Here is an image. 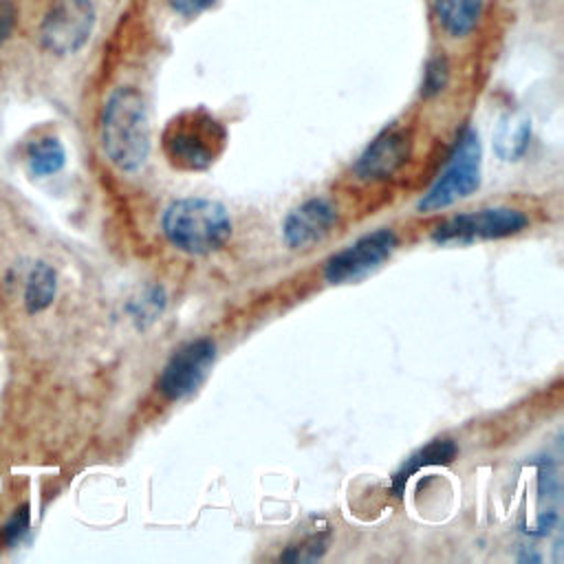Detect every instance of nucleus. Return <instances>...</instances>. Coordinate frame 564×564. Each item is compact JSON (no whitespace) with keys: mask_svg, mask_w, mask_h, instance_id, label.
Here are the masks:
<instances>
[{"mask_svg":"<svg viewBox=\"0 0 564 564\" xmlns=\"http://www.w3.org/2000/svg\"><path fill=\"white\" fill-rule=\"evenodd\" d=\"M99 139L108 161L121 172H137L150 154V112L143 95L119 86L106 99Z\"/></svg>","mask_w":564,"mask_h":564,"instance_id":"nucleus-1","label":"nucleus"},{"mask_svg":"<svg viewBox=\"0 0 564 564\" xmlns=\"http://www.w3.org/2000/svg\"><path fill=\"white\" fill-rule=\"evenodd\" d=\"M161 227L167 242L189 256L214 253L231 238V216L227 207L200 196L170 203L163 212Z\"/></svg>","mask_w":564,"mask_h":564,"instance_id":"nucleus-2","label":"nucleus"},{"mask_svg":"<svg viewBox=\"0 0 564 564\" xmlns=\"http://www.w3.org/2000/svg\"><path fill=\"white\" fill-rule=\"evenodd\" d=\"M163 154L181 172H203L223 154L227 128L205 108L178 112L163 130Z\"/></svg>","mask_w":564,"mask_h":564,"instance_id":"nucleus-3","label":"nucleus"},{"mask_svg":"<svg viewBox=\"0 0 564 564\" xmlns=\"http://www.w3.org/2000/svg\"><path fill=\"white\" fill-rule=\"evenodd\" d=\"M480 185V139L474 128H465L458 137L445 170L416 203L419 212H436L469 196Z\"/></svg>","mask_w":564,"mask_h":564,"instance_id":"nucleus-4","label":"nucleus"},{"mask_svg":"<svg viewBox=\"0 0 564 564\" xmlns=\"http://www.w3.org/2000/svg\"><path fill=\"white\" fill-rule=\"evenodd\" d=\"M95 7L90 0H57L42 20L40 40L53 55H73L90 37Z\"/></svg>","mask_w":564,"mask_h":564,"instance_id":"nucleus-5","label":"nucleus"},{"mask_svg":"<svg viewBox=\"0 0 564 564\" xmlns=\"http://www.w3.org/2000/svg\"><path fill=\"white\" fill-rule=\"evenodd\" d=\"M527 216L511 207H489L471 214H460L438 225L432 234L434 242H474V240H496L507 238L527 227Z\"/></svg>","mask_w":564,"mask_h":564,"instance_id":"nucleus-6","label":"nucleus"},{"mask_svg":"<svg viewBox=\"0 0 564 564\" xmlns=\"http://www.w3.org/2000/svg\"><path fill=\"white\" fill-rule=\"evenodd\" d=\"M394 249L397 236L392 229H377L372 234H366L328 258L324 267V278L330 284L355 282L379 269Z\"/></svg>","mask_w":564,"mask_h":564,"instance_id":"nucleus-7","label":"nucleus"},{"mask_svg":"<svg viewBox=\"0 0 564 564\" xmlns=\"http://www.w3.org/2000/svg\"><path fill=\"white\" fill-rule=\"evenodd\" d=\"M216 361V344L212 339H194L183 344L163 366L159 377V390L165 399L176 401L189 397L207 379Z\"/></svg>","mask_w":564,"mask_h":564,"instance_id":"nucleus-8","label":"nucleus"},{"mask_svg":"<svg viewBox=\"0 0 564 564\" xmlns=\"http://www.w3.org/2000/svg\"><path fill=\"white\" fill-rule=\"evenodd\" d=\"M335 223L337 212L328 198H308L284 218L282 238L291 249H308L319 242Z\"/></svg>","mask_w":564,"mask_h":564,"instance_id":"nucleus-9","label":"nucleus"},{"mask_svg":"<svg viewBox=\"0 0 564 564\" xmlns=\"http://www.w3.org/2000/svg\"><path fill=\"white\" fill-rule=\"evenodd\" d=\"M410 154V137L405 130H383L359 156L355 170L364 178L392 176Z\"/></svg>","mask_w":564,"mask_h":564,"instance_id":"nucleus-10","label":"nucleus"},{"mask_svg":"<svg viewBox=\"0 0 564 564\" xmlns=\"http://www.w3.org/2000/svg\"><path fill=\"white\" fill-rule=\"evenodd\" d=\"M531 139V119L524 112H507L494 132V148L496 154L505 161L520 159Z\"/></svg>","mask_w":564,"mask_h":564,"instance_id":"nucleus-11","label":"nucleus"},{"mask_svg":"<svg viewBox=\"0 0 564 564\" xmlns=\"http://www.w3.org/2000/svg\"><path fill=\"white\" fill-rule=\"evenodd\" d=\"M458 449H456V443L449 441V438H434L432 443H427L425 447H421L419 452H414L410 458H405L403 467L394 474L392 478V487H394V494H401L405 482L416 474L421 471L423 467H430V465H447L456 458Z\"/></svg>","mask_w":564,"mask_h":564,"instance_id":"nucleus-12","label":"nucleus"},{"mask_svg":"<svg viewBox=\"0 0 564 564\" xmlns=\"http://www.w3.org/2000/svg\"><path fill=\"white\" fill-rule=\"evenodd\" d=\"M432 2H434V11L441 26L454 37L467 35L478 24L482 0H432Z\"/></svg>","mask_w":564,"mask_h":564,"instance_id":"nucleus-13","label":"nucleus"},{"mask_svg":"<svg viewBox=\"0 0 564 564\" xmlns=\"http://www.w3.org/2000/svg\"><path fill=\"white\" fill-rule=\"evenodd\" d=\"M57 291V275L51 264L35 262L26 275L24 284V308L35 315L51 306Z\"/></svg>","mask_w":564,"mask_h":564,"instance_id":"nucleus-14","label":"nucleus"},{"mask_svg":"<svg viewBox=\"0 0 564 564\" xmlns=\"http://www.w3.org/2000/svg\"><path fill=\"white\" fill-rule=\"evenodd\" d=\"M64 161H66L64 145L53 137L31 143L29 154H26L29 170L35 176H51V174L59 172L64 167Z\"/></svg>","mask_w":564,"mask_h":564,"instance_id":"nucleus-15","label":"nucleus"},{"mask_svg":"<svg viewBox=\"0 0 564 564\" xmlns=\"http://www.w3.org/2000/svg\"><path fill=\"white\" fill-rule=\"evenodd\" d=\"M324 553H326V540L319 533H315V535L304 538L300 544L289 546L280 555V560H284V562H313V560H319Z\"/></svg>","mask_w":564,"mask_h":564,"instance_id":"nucleus-16","label":"nucleus"},{"mask_svg":"<svg viewBox=\"0 0 564 564\" xmlns=\"http://www.w3.org/2000/svg\"><path fill=\"white\" fill-rule=\"evenodd\" d=\"M447 77H449V66H447V59L445 57H434L427 62L425 66V75H423V84H421V95L423 97H432V95H438L445 84H447Z\"/></svg>","mask_w":564,"mask_h":564,"instance_id":"nucleus-17","label":"nucleus"},{"mask_svg":"<svg viewBox=\"0 0 564 564\" xmlns=\"http://www.w3.org/2000/svg\"><path fill=\"white\" fill-rule=\"evenodd\" d=\"M29 531V507L22 505L15 509V513L7 520V524L2 527V542L4 544H13L18 542L24 533Z\"/></svg>","mask_w":564,"mask_h":564,"instance_id":"nucleus-18","label":"nucleus"},{"mask_svg":"<svg viewBox=\"0 0 564 564\" xmlns=\"http://www.w3.org/2000/svg\"><path fill=\"white\" fill-rule=\"evenodd\" d=\"M13 26H15L13 0H0V44L11 35Z\"/></svg>","mask_w":564,"mask_h":564,"instance_id":"nucleus-19","label":"nucleus"},{"mask_svg":"<svg viewBox=\"0 0 564 564\" xmlns=\"http://www.w3.org/2000/svg\"><path fill=\"white\" fill-rule=\"evenodd\" d=\"M216 0H170V7L181 15H196L212 7Z\"/></svg>","mask_w":564,"mask_h":564,"instance_id":"nucleus-20","label":"nucleus"}]
</instances>
